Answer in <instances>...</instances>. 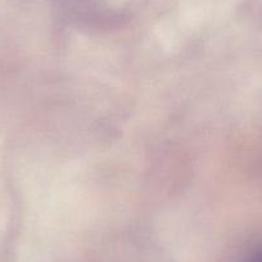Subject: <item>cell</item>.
<instances>
[{"instance_id": "obj_1", "label": "cell", "mask_w": 262, "mask_h": 262, "mask_svg": "<svg viewBox=\"0 0 262 262\" xmlns=\"http://www.w3.org/2000/svg\"><path fill=\"white\" fill-rule=\"evenodd\" d=\"M249 262H262V252L261 253L256 254V256H254Z\"/></svg>"}]
</instances>
